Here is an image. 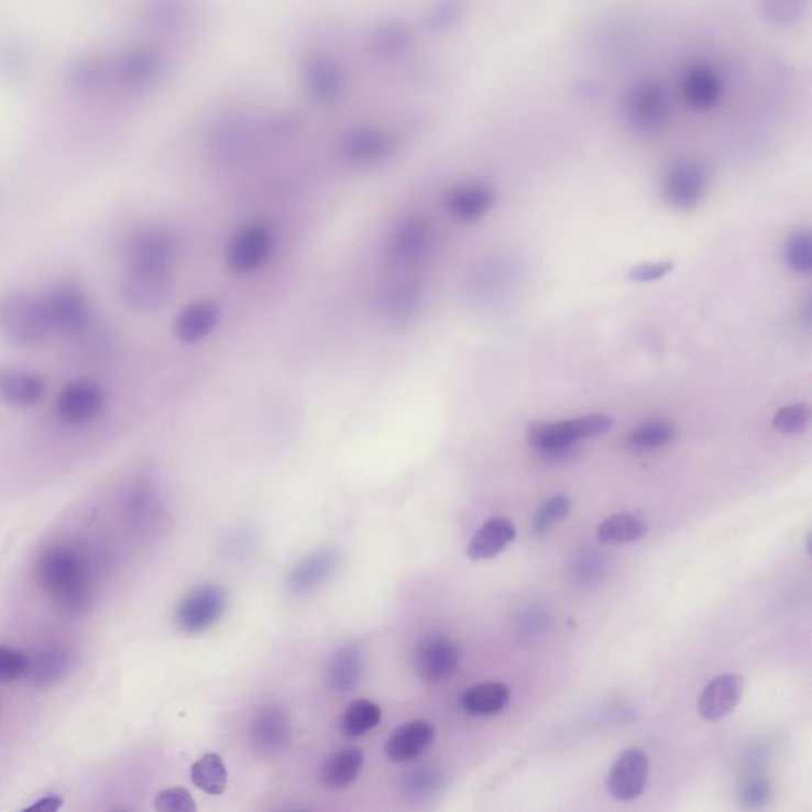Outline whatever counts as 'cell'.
Returning a JSON list of instances; mask_svg holds the SVG:
<instances>
[{
    "instance_id": "obj_1",
    "label": "cell",
    "mask_w": 812,
    "mask_h": 812,
    "mask_svg": "<svg viewBox=\"0 0 812 812\" xmlns=\"http://www.w3.org/2000/svg\"><path fill=\"white\" fill-rule=\"evenodd\" d=\"M39 581L64 613L81 614L95 599V571L89 556L70 545L46 549L39 562Z\"/></svg>"
},
{
    "instance_id": "obj_2",
    "label": "cell",
    "mask_w": 812,
    "mask_h": 812,
    "mask_svg": "<svg viewBox=\"0 0 812 812\" xmlns=\"http://www.w3.org/2000/svg\"><path fill=\"white\" fill-rule=\"evenodd\" d=\"M53 330L42 296L28 290H9L0 297V333L14 347L42 343Z\"/></svg>"
},
{
    "instance_id": "obj_3",
    "label": "cell",
    "mask_w": 812,
    "mask_h": 812,
    "mask_svg": "<svg viewBox=\"0 0 812 812\" xmlns=\"http://www.w3.org/2000/svg\"><path fill=\"white\" fill-rule=\"evenodd\" d=\"M613 419L605 415L534 424L527 432L528 447L548 461H562L573 454L578 441L608 432Z\"/></svg>"
},
{
    "instance_id": "obj_4",
    "label": "cell",
    "mask_w": 812,
    "mask_h": 812,
    "mask_svg": "<svg viewBox=\"0 0 812 812\" xmlns=\"http://www.w3.org/2000/svg\"><path fill=\"white\" fill-rule=\"evenodd\" d=\"M625 118L641 134H656L670 120V96L657 81H639L625 96Z\"/></svg>"
},
{
    "instance_id": "obj_5",
    "label": "cell",
    "mask_w": 812,
    "mask_h": 812,
    "mask_svg": "<svg viewBox=\"0 0 812 812\" xmlns=\"http://www.w3.org/2000/svg\"><path fill=\"white\" fill-rule=\"evenodd\" d=\"M228 606V594L218 584L193 589L176 608L175 619L186 634H202L221 619Z\"/></svg>"
},
{
    "instance_id": "obj_6",
    "label": "cell",
    "mask_w": 812,
    "mask_h": 812,
    "mask_svg": "<svg viewBox=\"0 0 812 812\" xmlns=\"http://www.w3.org/2000/svg\"><path fill=\"white\" fill-rule=\"evenodd\" d=\"M42 298L53 329L78 332L89 325L91 308L85 290L77 283H56Z\"/></svg>"
},
{
    "instance_id": "obj_7",
    "label": "cell",
    "mask_w": 812,
    "mask_h": 812,
    "mask_svg": "<svg viewBox=\"0 0 812 812\" xmlns=\"http://www.w3.org/2000/svg\"><path fill=\"white\" fill-rule=\"evenodd\" d=\"M707 188H710V171L700 161H678L665 172V199L678 210L695 208L706 196Z\"/></svg>"
},
{
    "instance_id": "obj_8",
    "label": "cell",
    "mask_w": 812,
    "mask_h": 812,
    "mask_svg": "<svg viewBox=\"0 0 812 812\" xmlns=\"http://www.w3.org/2000/svg\"><path fill=\"white\" fill-rule=\"evenodd\" d=\"M174 290V273L139 272L128 268L122 278L121 298L135 311H156L167 304Z\"/></svg>"
},
{
    "instance_id": "obj_9",
    "label": "cell",
    "mask_w": 812,
    "mask_h": 812,
    "mask_svg": "<svg viewBox=\"0 0 812 812\" xmlns=\"http://www.w3.org/2000/svg\"><path fill=\"white\" fill-rule=\"evenodd\" d=\"M176 242L164 229H145L129 244V267L139 272H174Z\"/></svg>"
},
{
    "instance_id": "obj_10",
    "label": "cell",
    "mask_w": 812,
    "mask_h": 812,
    "mask_svg": "<svg viewBox=\"0 0 812 812\" xmlns=\"http://www.w3.org/2000/svg\"><path fill=\"white\" fill-rule=\"evenodd\" d=\"M273 253V233L267 226L251 224L233 237L228 250L229 267L239 275L261 271Z\"/></svg>"
},
{
    "instance_id": "obj_11",
    "label": "cell",
    "mask_w": 812,
    "mask_h": 812,
    "mask_svg": "<svg viewBox=\"0 0 812 812\" xmlns=\"http://www.w3.org/2000/svg\"><path fill=\"white\" fill-rule=\"evenodd\" d=\"M461 656L454 643L445 635H429L420 639L413 654L416 674L426 682L451 678L459 668Z\"/></svg>"
},
{
    "instance_id": "obj_12",
    "label": "cell",
    "mask_w": 812,
    "mask_h": 812,
    "mask_svg": "<svg viewBox=\"0 0 812 812\" xmlns=\"http://www.w3.org/2000/svg\"><path fill=\"white\" fill-rule=\"evenodd\" d=\"M434 246L432 226L420 217L405 218L395 226L387 239V253L402 265L418 264L429 256Z\"/></svg>"
},
{
    "instance_id": "obj_13",
    "label": "cell",
    "mask_w": 812,
    "mask_h": 812,
    "mask_svg": "<svg viewBox=\"0 0 812 812\" xmlns=\"http://www.w3.org/2000/svg\"><path fill=\"white\" fill-rule=\"evenodd\" d=\"M106 394L95 381L81 380L68 384L57 397L56 413L68 426L91 423L102 412Z\"/></svg>"
},
{
    "instance_id": "obj_14",
    "label": "cell",
    "mask_w": 812,
    "mask_h": 812,
    "mask_svg": "<svg viewBox=\"0 0 812 812\" xmlns=\"http://www.w3.org/2000/svg\"><path fill=\"white\" fill-rule=\"evenodd\" d=\"M679 91L684 102L693 110H713L724 97V77L710 64H693L682 72Z\"/></svg>"
},
{
    "instance_id": "obj_15",
    "label": "cell",
    "mask_w": 812,
    "mask_h": 812,
    "mask_svg": "<svg viewBox=\"0 0 812 812\" xmlns=\"http://www.w3.org/2000/svg\"><path fill=\"white\" fill-rule=\"evenodd\" d=\"M649 778V758L638 747L625 750L608 776V790L619 801L637 800Z\"/></svg>"
},
{
    "instance_id": "obj_16",
    "label": "cell",
    "mask_w": 812,
    "mask_h": 812,
    "mask_svg": "<svg viewBox=\"0 0 812 812\" xmlns=\"http://www.w3.org/2000/svg\"><path fill=\"white\" fill-rule=\"evenodd\" d=\"M290 736L289 716L279 706H264L250 725V745L262 756H272L287 745Z\"/></svg>"
},
{
    "instance_id": "obj_17",
    "label": "cell",
    "mask_w": 812,
    "mask_h": 812,
    "mask_svg": "<svg viewBox=\"0 0 812 812\" xmlns=\"http://www.w3.org/2000/svg\"><path fill=\"white\" fill-rule=\"evenodd\" d=\"M745 692V679L738 674H721L704 688L699 700V713L707 722L727 717L738 707Z\"/></svg>"
},
{
    "instance_id": "obj_18",
    "label": "cell",
    "mask_w": 812,
    "mask_h": 812,
    "mask_svg": "<svg viewBox=\"0 0 812 812\" xmlns=\"http://www.w3.org/2000/svg\"><path fill=\"white\" fill-rule=\"evenodd\" d=\"M435 738L429 721H412L395 728L386 743V754L395 764H406L423 756Z\"/></svg>"
},
{
    "instance_id": "obj_19",
    "label": "cell",
    "mask_w": 812,
    "mask_h": 812,
    "mask_svg": "<svg viewBox=\"0 0 812 812\" xmlns=\"http://www.w3.org/2000/svg\"><path fill=\"white\" fill-rule=\"evenodd\" d=\"M340 555L336 549H319L290 571L287 588L293 594H307L312 589L329 580L339 569Z\"/></svg>"
},
{
    "instance_id": "obj_20",
    "label": "cell",
    "mask_w": 812,
    "mask_h": 812,
    "mask_svg": "<svg viewBox=\"0 0 812 812\" xmlns=\"http://www.w3.org/2000/svg\"><path fill=\"white\" fill-rule=\"evenodd\" d=\"M70 667V650L61 643H50L29 659L26 677L35 688H52L66 677Z\"/></svg>"
},
{
    "instance_id": "obj_21",
    "label": "cell",
    "mask_w": 812,
    "mask_h": 812,
    "mask_svg": "<svg viewBox=\"0 0 812 812\" xmlns=\"http://www.w3.org/2000/svg\"><path fill=\"white\" fill-rule=\"evenodd\" d=\"M221 307L215 300H199L183 308L176 318V336L185 343L207 339L217 329Z\"/></svg>"
},
{
    "instance_id": "obj_22",
    "label": "cell",
    "mask_w": 812,
    "mask_h": 812,
    "mask_svg": "<svg viewBox=\"0 0 812 812\" xmlns=\"http://www.w3.org/2000/svg\"><path fill=\"white\" fill-rule=\"evenodd\" d=\"M364 671V652L355 643L344 645L327 663V685L337 693H350L358 688Z\"/></svg>"
},
{
    "instance_id": "obj_23",
    "label": "cell",
    "mask_w": 812,
    "mask_h": 812,
    "mask_svg": "<svg viewBox=\"0 0 812 812\" xmlns=\"http://www.w3.org/2000/svg\"><path fill=\"white\" fill-rule=\"evenodd\" d=\"M516 538V527L506 517H492L469 542L467 555L472 560L494 559L505 551Z\"/></svg>"
},
{
    "instance_id": "obj_24",
    "label": "cell",
    "mask_w": 812,
    "mask_h": 812,
    "mask_svg": "<svg viewBox=\"0 0 812 812\" xmlns=\"http://www.w3.org/2000/svg\"><path fill=\"white\" fill-rule=\"evenodd\" d=\"M420 289L415 283L400 282L387 286L380 297V312L391 325H406L420 310Z\"/></svg>"
},
{
    "instance_id": "obj_25",
    "label": "cell",
    "mask_w": 812,
    "mask_h": 812,
    "mask_svg": "<svg viewBox=\"0 0 812 812\" xmlns=\"http://www.w3.org/2000/svg\"><path fill=\"white\" fill-rule=\"evenodd\" d=\"M512 692L505 682L487 681L462 693L459 707L469 716H495L506 710Z\"/></svg>"
},
{
    "instance_id": "obj_26",
    "label": "cell",
    "mask_w": 812,
    "mask_h": 812,
    "mask_svg": "<svg viewBox=\"0 0 812 812\" xmlns=\"http://www.w3.org/2000/svg\"><path fill=\"white\" fill-rule=\"evenodd\" d=\"M45 381L20 369H0V398L13 406L39 404L45 395Z\"/></svg>"
},
{
    "instance_id": "obj_27",
    "label": "cell",
    "mask_w": 812,
    "mask_h": 812,
    "mask_svg": "<svg viewBox=\"0 0 812 812\" xmlns=\"http://www.w3.org/2000/svg\"><path fill=\"white\" fill-rule=\"evenodd\" d=\"M495 202L494 190L486 185H465L448 196V210L463 222L476 221L491 210Z\"/></svg>"
},
{
    "instance_id": "obj_28",
    "label": "cell",
    "mask_w": 812,
    "mask_h": 812,
    "mask_svg": "<svg viewBox=\"0 0 812 812\" xmlns=\"http://www.w3.org/2000/svg\"><path fill=\"white\" fill-rule=\"evenodd\" d=\"M364 768V754L355 747L341 749L326 758L319 771V779L329 789L350 787Z\"/></svg>"
},
{
    "instance_id": "obj_29",
    "label": "cell",
    "mask_w": 812,
    "mask_h": 812,
    "mask_svg": "<svg viewBox=\"0 0 812 812\" xmlns=\"http://www.w3.org/2000/svg\"><path fill=\"white\" fill-rule=\"evenodd\" d=\"M648 534V526L641 517L619 513L606 517L596 530L599 540L606 545H628L641 540Z\"/></svg>"
},
{
    "instance_id": "obj_30",
    "label": "cell",
    "mask_w": 812,
    "mask_h": 812,
    "mask_svg": "<svg viewBox=\"0 0 812 812\" xmlns=\"http://www.w3.org/2000/svg\"><path fill=\"white\" fill-rule=\"evenodd\" d=\"M190 779L208 795H221L228 786V768L218 754H205L190 768Z\"/></svg>"
},
{
    "instance_id": "obj_31",
    "label": "cell",
    "mask_w": 812,
    "mask_h": 812,
    "mask_svg": "<svg viewBox=\"0 0 812 812\" xmlns=\"http://www.w3.org/2000/svg\"><path fill=\"white\" fill-rule=\"evenodd\" d=\"M381 716H383V711L378 704L370 700H355L341 716V732L350 738H358L378 727Z\"/></svg>"
},
{
    "instance_id": "obj_32",
    "label": "cell",
    "mask_w": 812,
    "mask_h": 812,
    "mask_svg": "<svg viewBox=\"0 0 812 812\" xmlns=\"http://www.w3.org/2000/svg\"><path fill=\"white\" fill-rule=\"evenodd\" d=\"M674 437V426L668 420L657 419L643 424L628 435L627 443L637 451H650L670 443Z\"/></svg>"
},
{
    "instance_id": "obj_33",
    "label": "cell",
    "mask_w": 812,
    "mask_h": 812,
    "mask_svg": "<svg viewBox=\"0 0 812 812\" xmlns=\"http://www.w3.org/2000/svg\"><path fill=\"white\" fill-rule=\"evenodd\" d=\"M571 501L567 495L559 494L549 498L540 506L531 523V534L535 537H545L551 531L556 523L570 515Z\"/></svg>"
},
{
    "instance_id": "obj_34",
    "label": "cell",
    "mask_w": 812,
    "mask_h": 812,
    "mask_svg": "<svg viewBox=\"0 0 812 812\" xmlns=\"http://www.w3.org/2000/svg\"><path fill=\"white\" fill-rule=\"evenodd\" d=\"M811 232L803 231L793 232L787 240L784 248L786 264L790 271L799 273V275H808L812 271V253H811Z\"/></svg>"
},
{
    "instance_id": "obj_35",
    "label": "cell",
    "mask_w": 812,
    "mask_h": 812,
    "mask_svg": "<svg viewBox=\"0 0 812 812\" xmlns=\"http://www.w3.org/2000/svg\"><path fill=\"white\" fill-rule=\"evenodd\" d=\"M808 9V0H760V12L768 23L790 26L797 23Z\"/></svg>"
},
{
    "instance_id": "obj_36",
    "label": "cell",
    "mask_w": 812,
    "mask_h": 812,
    "mask_svg": "<svg viewBox=\"0 0 812 812\" xmlns=\"http://www.w3.org/2000/svg\"><path fill=\"white\" fill-rule=\"evenodd\" d=\"M810 405L800 402V404L784 406V408L779 409V412L776 413L775 419H772V427H775L778 432L784 435H797L804 432V430L808 429V426H810Z\"/></svg>"
},
{
    "instance_id": "obj_37",
    "label": "cell",
    "mask_w": 812,
    "mask_h": 812,
    "mask_svg": "<svg viewBox=\"0 0 812 812\" xmlns=\"http://www.w3.org/2000/svg\"><path fill=\"white\" fill-rule=\"evenodd\" d=\"M443 776L434 768H419L409 772L404 781L405 792L413 799H423V797L432 795L443 787Z\"/></svg>"
},
{
    "instance_id": "obj_38",
    "label": "cell",
    "mask_w": 812,
    "mask_h": 812,
    "mask_svg": "<svg viewBox=\"0 0 812 812\" xmlns=\"http://www.w3.org/2000/svg\"><path fill=\"white\" fill-rule=\"evenodd\" d=\"M156 494L149 486H140L132 491L128 501V515L132 523L143 524L156 512Z\"/></svg>"
},
{
    "instance_id": "obj_39",
    "label": "cell",
    "mask_w": 812,
    "mask_h": 812,
    "mask_svg": "<svg viewBox=\"0 0 812 812\" xmlns=\"http://www.w3.org/2000/svg\"><path fill=\"white\" fill-rule=\"evenodd\" d=\"M29 657L10 646L0 645V681L12 682L26 677Z\"/></svg>"
},
{
    "instance_id": "obj_40",
    "label": "cell",
    "mask_w": 812,
    "mask_h": 812,
    "mask_svg": "<svg viewBox=\"0 0 812 812\" xmlns=\"http://www.w3.org/2000/svg\"><path fill=\"white\" fill-rule=\"evenodd\" d=\"M193 795L183 787L165 789L156 797V810L167 812H193L196 811Z\"/></svg>"
},
{
    "instance_id": "obj_41",
    "label": "cell",
    "mask_w": 812,
    "mask_h": 812,
    "mask_svg": "<svg viewBox=\"0 0 812 812\" xmlns=\"http://www.w3.org/2000/svg\"><path fill=\"white\" fill-rule=\"evenodd\" d=\"M674 264L671 261L654 262V264H639L637 267L628 272V279L632 283H652L662 279L668 273L673 271Z\"/></svg>"
},
{
    "instance_id": "obj_42",
    "label": "cell",
    "mask_w": 812,
    "mask_h": 812,
    "mask_svg": "<svg viewBox=\"0 0 812 812\" xmlns=\"http://www.w3.org/2000/svg\"><path fill=\"white\" fill-rule=\"evenodd\" d=\"M770 784L764 781V779H756V781L750 782L743 790V803H745L746 808L754 810V808L764 806L768 799H770Z\"/></svg>"
},
{
    "instance_id": "obj_43",
    "label": "cell",
    "mask_w": 812,
    "mask_h": 812,
    "mask_svg": "<svg viewBox=\"0 0 812 812\" xmlns=\"http://www.w3.org/2000/svg\"><path fill=\"white\" fill-rule=\"evenodd\" d=\"M64 800L59 795L43 797V799L35 801L32 806L28 808L31 812H55L63 808Z\"/></svg>"
}]
</instances>
